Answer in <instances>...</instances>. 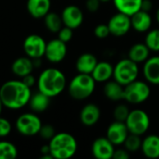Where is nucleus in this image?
Here are the masks:
<instances>
[{
  "mask_svg": "<svg viewBox=\"0 0 159 159\" xmlns=\"http://www.w3.org/2000/svg\"><path fill=\"white\" fill-rule=\"evenodd\" d=\"M32 96L31 88L20 80H8L0 88V98L4 104L10 110H19L29 103Z\"/></svg>",
  "mask_w": 159,
  "mask_h": 159,
  "instance_id": "1",
  "label": "nucleus"
},
{
  "mask_svg": "<svg viewBox=\"0 0 159 159\" xmlns=\"http://www.w3.org/2000/svg\"><path fill=\"white\" fill-rule=\"evenodd\" d=\"M37 89L50 98L60 95L66 88V77L57 68H47L38 76Z\"/></svg>",
  "mask_w": 159,
  "mask_h": 159,
  "instance_id": "2",
  "label": "nucleus"
},
{
  "mask_svg": "<svg viewBox=\"0 0 159 159\" xmlns=\"http://www.w3.org/2000/svg\"><path fill=\"white\" fill-rule=\"evenodd\" d=\"M50 154L54 159H69L77 151V142L75 138L67 132L56 133L49 141Z\"/></svg>",
  "mask_w": 159,
  "mask_h": 159,
  "instance_id": "3",
  "label": "nucleus"
},
{
  "mask_svg": "<svg viewBox=\"0 0 159 159\" xmlns=\"http://www.w3.org/2000/svg\"><path fill=\"white\" fill-rule=\"evenodd\" d=\"M96 88V81L88 74L78 73L68 85L69 95L76 101H82L89 98Z\"/></svg>",
  "mask_w": 159,
  "mask_h": 159,
  "instance_id": "4",
  "label": "nucleus"
},
{
  "mask_svg": "<svg viewBox=\"0 0 159 159\" xmlns=\"http://www.w3.org/2000/svg\"><path fill=\"white\" fill-rule=\"evenodd\" d=\"M138 63L129 58L122 59L114 66V79L124 87L138 79L139 76Z\"/></svg>",
  "mask_w": 159,
  "mask_h": 159,
  "instance_id": "5",
  "label": "nucleus"
},
{
  "mask_svg": "<svg viewBox=\"0 0 159 159\" xmlns=\"http://www.w3.org/2000/svg\"><path fill=\"white\" fill-rule=\"evenodd\" d=\"M151 95L148 82L136 79L124 87V100L130 104H140L146 102Z\"/></svg>",
  "mask_w": 159,
  "mask_h": 159,
  "instance_id": "6",
  "label": "nucleus"
},
{
  "mask_svg": "<svg viewBox=\"0 0 159 159\" xmlns=\"http://www.w3.org/2000/svg\"><path fill=\"white\" fill-rule=\"evenodd\" d=\"M125 123L129 133L143 136L148 131L151 122L150 117L145 111L142 109H134L130 110Z\"/></svg>",
  "mask_w": 159,
  "mask_h": 159,
  "instance_id": "7",
  "label": "nucleus"
},
{
  "mask_svg": "<svg viewBox=\"0 0 159 159\" xmlns=\"http://www.w3.org/2000/svg\"><path fill=\"white\" fill-rule=\"evenodd\" d=\"M17 131L24 136H34L38 134L42 122L34 113H24L20 115L15 123Z\"/></svg>",
  "mask_w": 159,
  "mask_h": 159,
  "instance_id": "8",
  "label": "nucleus"
},
{
  "mask_svg": "<svg viewBox=\"0 0 159 159\" xmlns=\"http://www.w3.org/2000/svg\"><path fill=\"white\" fill-rule=\"evenodd\" d=\"M47 42L38 34H30L23 41V50L31 59H38L45 56Z\"/></svg>",
  "mask_w": 159,
  "mask_h": 159,
  "instance_id": "9",
  "label": "nucleus"
},
{
  "mask_svg": "<svg viewBox=\"0 0 159 159\" xmlns=\"http://www.w3.org/2000/svg\"><path fill=\"white\" fill-rule=\"evenodd\" d=\"M107 25L112 35L116 37L124 36L131 29L130 17L121 12H117L109 19Z\"/></svg>",
  "mask_w": 159,
  "mask_h": 159,
  "instance_id": "10",
  "label": "nucleus"
},
{
  "mask_svg": "<svg viewBox=\"0 0 159 159\" xmlns=\"http://www.w3.org/2000/svg\"><path fill=\"white\" fill-rule=\"evenodd\" d=\"M67 55V45L59 38H54L47 43L45 57L52 63L62 61Z\"/></svg>",
  "mask_w": 159,
  "mask_h": 159,
  "instance_id": "11",
  "label": "nucleus"
},
{
  "mask_svg": "<svg viewBox=\"0 0 159 159\" xmlns=\"http://www.w3.org/2000/svg\"><path fill=\"white\" fill-rule=\"evenodd\" d=\"M64 26L73 30L79 28L84 21V13L81 8L75 5L65 7L61 14Z\"/></svg>",
  "mask_w": 159,
  "mask_h": 159,
  "instance_id": "12",
  "label": "nucleus"
},
{
  "mask_svg": "<svg viewBox=\"0 0 159 159\" xmlns=\"http://www.w3.org/2000/svg\"><path fill=\"white\" fill-rule=\"evenodd\" d=\"M129 131L126 126L125 122L116 121L111 123L106 130V137L107 139L115 145L119 146L122 145L127 139Z\"/></svg>",
  "mask_w": 159,
  "mask_h": 159,
  "instance_id": "13",
  "label": "nucleus"
},
{
  "mask_svg": "<svg viewBox=\"0 0 159 159\" xmlns=\"http://www.w3.org/2000/svg\"><path fill=\"white\" fill-rule=\"evenodd\" d=\"M115 150V145L107 139V137L97 138L91 145V153L97 159L113 158Z\"/></svg>",
  "mask_w": 159,
  "mask_h": 159,
  "instance_id": "14",
  "label": "nucleus"
},
{
  "mask_svg": "<svg viewBox=\"0 0 159 159\" xmlns=\"http://www.w3.org/2000/svg\"><path fill=\"white\" fill-rule=\"evenodd\" d=\"M143 73L146 82L151 85H159V56L149 57L144 62Z\"/></svg>",
  "mask_w": 159,
  "mask_h": 159,
  "instance_id": "15",
  "label": "nucleus"
},
{
  "mask_svg": "<svg viewBox=\"0 0 159 159\" xmlns=\"http://www.w3.org/2000/svg\"><path fill=\"white\" fill-rule=\"evenodd\" d=\"M101 114V109L97 104L87 103L80 112V121L84 126L92 127L99 122Z\"/></svg>",
  "mask_w": 159,
  "mask_h": 159,
  "instance_id": "16",
  "label": "nucleus"
},
{
  "mask_svg": "<svg viewBox=\"0 0 159 159\" xmlns=\"http://www.w3.org/2000/svg\"><path fill=\"white\" fill-rule=\"evenodd\" d=\"M131 28L138 33H147L152 26V17L149 12L139 10L130 16Z\"/></svg>",
  "mask_w": 159,
  "mask_h": 159,
  "instance_id": "17",
  "label": "nucleus"
},
{
  "mask_svg": "<svg viewBox=\"0 0 159 159\" xmlns=\"http://www.w3.org/2000/svg\"><path fill=\"white\" fill-rule=\"evenodd\" d=\"M27 11L34 19L44 18L51 7L50 0H27Z\"/></svg>",
  "mask_w": 159,
  "mask_h": 159,
  "instance_id": "18",
  "label": "nucleus"
},
{
  "mask_svg": "<svg viewBox=\"0 0 159 159\" xmlns=\"http://www.w3.org/2000/svg\"><path fill=\"white\" fill-rule=\"evenodd\" d=\"M141 151L147 158H159V136L151 134L146 136L142 142Z\"/></svg>",
  "mask_w": 159,
  "mask_h": 159,
  "instance_id": "19",
  "label": "nucleus"
},
{
  "mask_svg": "<svg viewBox=\"0 0 159 159\" xmlns=\"http://www.w3.org/2000/svg\"><path fill=\"white\" fill-rule=\"evenodd\" d=\"M98 63L96 56L92 53L86 52L81 54L75 61V69L80 74L91 75Z\"/></svg>",
  "mask_w": 159,
  "mask_h": 159,
  "instance_id": "20",
  "label": "nucleus"
},
{
  "mask_svg": "<svg viewBox=\"0 0 159 159\" xmlns=\"http://www.w3.org/2000/svg\"><path fill=\"white\" fill-rule=\"evenodd\" d=\"M114 75V66L105 61H98L97 65L95 66L93 72L91 73V76L94 80L100 83H105L109 81Z\"/></svg>",
  "mask_w": 159,
  "mask_h": 159,
  "instance_id": "21",
  "label": "nucleus"
},
{
  "mask_svg": "<svg viewBox=\"0 0 159 159\" xmlns=\"http://www.w3.org/2000/svg\"><path fill=\"white\" fill-rule=\"evenodd\" d=\"M34 68V66L33 63V60L28 56L16 59L11 65L12 73L19 77H23L29 74H32Z\"/></svg>",
  "mask_w": 159,
  "mask_h": 159,
  "instance_id": "22",
  "label": "nucleus"
},
{
  "mask_svg": "<svg viewBox=\"0 0 159 159\" xmlns=\"http://www.w3.org/2000/svg\"><path fill=\"white\" fill-rule=\"evenodd\" d=\"M103 94L112 102H120L124 100V86L115 79L109 80L103 86Z\"/></svg>",
  "mask_w": 159,
  "mask_h": 159,
  "instance_id": "23",
  "label": "nucleus"
},
{
  "mask_svg": "<svg viewBox=\"0 0 159 159\" xmlns=\"http://www.w3.org/2000/svg\"><path fill=\"white\" fill-rule=\"evenodd\" d=\"M151 50L145 43H136L130 47L128 52V58L136 63H143L150 57Z\"/></svg>",
  "mask_w": 159,
  "mask_h": 159,
  "instance_id": "24",
  "label": "nucleus"
},
{
  "mask_svg": "<svg viewBox=\"0 0 159 159\" xmlns=\"http://www.w3.org/2000/svg\"><path fill=\"white\" fill-rule=\"evenodd\" d=\"M142 2L143 0H113L117 12H121L129 17L141 10Z\"/></svg>",
  "mask_w": 159,
  "mask_h": 159,
  "instance_id": "25",
  "label": "nucleus"
},
{
  "mask_svg": "<svg viewBox=\"0 0 159 159\" xmlns=\"http://www.w3.org/2000/svg\"><path fill=\"white\" fill-rule=\"evenodd\" d=\"M50 97L38 90L36 93L32 94L28 104L34 113H42L48 108L50 104Z\"/></svg>",
  "mask_w": 159,
  "mask_h": 159,
  "instance_id": "26",
  "label": "nucleus"
},
{
  "mask_svg": "<svg viewBox=\"0 0 159 159\" xmlns=\"http://www.w3.org/2000/svg\"><path fill=\"white\" fill-rule=\"evenodd\" d=\"M44 21L47 29L51 33H58L63 26L61 16L55 12H48L44 17Z\"/></svg>",
  "mask_w": 159,
  "mask_h": 159,
  "instance_id": "27",
  "label": "nucleus"
},
{
  "mask_svg": "<svg viewBox=\"0 0 159 159\" xmlns=\"http://www.w3.org/2000/svg\"><path fill=\"white\" fill-rule=\"evenodd\" d=\"M17 157L18 150L12 143L0 141V159H15Z\"/></svg>",
  "mask_w": 159,
  "mask_h": 159,
  "instance_id": "28",
  "label": "nucleus"
},
{
  "mask_svg": "<svg viewBox=\"0 0 159 159\" xmlns=\"http://www.w3.org/2000/svg\"><path fill=\"white\" fill-rule=\"evenodd\" d=\"M145 45L151 51H159V28L150 29L145 35Z\"/></svg>",
  "mask_w": 159,
  "mask_h": 159,
  "instance_id": "29",
  "label": "nucleus"
},
{
  "mask_svg": "<svg viewBox=\"0 0 159 159\" xmlns=\"http://www.w3.org/2000/svg\"><path fill=\"white\" fill-rule=\"evenodd\" d=\"M142 142H143V140L141 139V136L129 133L123 144H124V147L129 153H135L138 150H141Z\"/></svg>",
  "mask_w": 159,
  "mask_h": 159,
  "instance_id": "30",
  "label": "nucleus"
},
{
  "mask_svg": "<svg viewBox=\"0 0 159 159\" xmlns=\"http://www.w3.org/2000/svg\"><path fill=\"white\" fill-rule=\"evenodd\" d=\"M129 112L130 110L126 103H119L115 107L113 111V116L116 121L125 122L126 119L128 118Z\"/></svg>",
  "mask_w": 159,
  "mask_h": 159,
  "instance_id": "31",
  "label": "nucleus"
},
{
  "mask_svg": "<svg viewBox=\"0 0 159 159\" xmlns=\"http://www.w3.org/2000/svg\"><path fill=\"white\" fill-rule=\"evenodd\" d=\"M38 134L40 135V137L42 139L50 141L56 133H55V129L53 126H51L49 124H46V125H42Z\"/></svg>",
  "mask_w": 159,
  "mask_h": 159,
  "instance_id": "32",
  "label": "nucleus"
},
{
  "mask_svg": "<svg viewBox=\"0 0 159 159\" xmlns=\"http://www.w3.org/2000/svg\"><path fill=\"white\" fill-rule=\"evenodd\" d=\"M94 34L99 39H104V38L108 37L111 34H110V30H109V27L107 24L100 23L95 27Z\"/></svg>",
  "mask_w": 159,
  "mask_h": 159,
  "instance_id": "33",
  "label": "nucleus"
},
{
  "mask_svg": "<svg viewBox=\"0 0 159 159\" xmlns=\"http://www.w3.org/2000/svg\"><path fill=\"white\" fill-rule=\"evenodd\" d=\"M73 35H74V33H73V29L67 27V26H62L61 29L58 32V38L60 40H61L62 42L64 43H68L72 40L73 38Z\"/></svg>",
  "mask_w": 159,
  "mask_h": 159,
  "instance_id": "34",
  "label": "nucleus"
},
{
  "mask_svg": "<svg viewBox=\"0 0 159 159\" xmlns=\"http://www.w3.org/2000/svg\"><path fill=\"white\" fill-rule=\"evenodd\" d=\"M12 129L10 122L0 116V137H7Z\"/></svg>",
  "mask_w": 159,
  "mask_h": 159,
  "instance_id": "35",
  "label": "nucleus"
},
{
  "mask_svg": "<svg viewBox=\"0 0 159 159\" xmlns=\"http://www.w3.org/2000/svg\"><path fill=\"white\" fill-rule=\"evenodd\" d=\"M101 3L100 0H86V7L89 12L95 13L99 10Z\"/></svg>",
  "mask_w": 159,
  "mask_h": 159,
  "instance_id": "36",
  "label": "nucleus"
},
{
  "mask_svg": "<svg viewBox=\"0 0 159 159\" xmlns=\"http://www.w3.org/2000/svg\"><path fill=\"white\" fill-rule=\"evenodd\" d=\"M130 157V153L124 147V148H119L116 149L114 153L113 158L115 159H128Z\"/></svg>",
  "mask_w": 159,
  "mask_h": 159,
  "instance_id": "37",
  "label": "nucleus"
},
{
  "mask_svg": "<svg viewBox=\"0 0 159 159\" xmlns=\"http://www.w3.org/2000/svg\"><path fill=\"white\" fill-rule=\"evenodd\" d=\"M21 81H22L26 86H28L29 88H32V87L34 86V84H35V82H36L37 80H35V77H34L32 74H29V75H27L21 77Z\"/></svg>",
  "mask_w": 159,
  "mask_h": 159,
  "instance_id": "38",
  "label": "nucleus"
},
{
  "mask_svg": "<svg viewBox=\"0 0 159 159\" xmlns=\"http://www.w3.org/2000/svg\"><path fill=\"white\" fill-rule=\"evenodd\" d=\"M153 8V2L151 0H143L141 9L146 12H150Z\"/></svg>",
  "mask_w": 159,
  "mask_h": 159,
  "instance_id": "39",
  "label": "nucleus"
},
{
  "mask_svg": "<svg viewBox=\"0 0 159 159\" xmlns=\"http://www.w3.org/2000/svg\"><path fill=\"white\" fill-rule=\"evenodd\" d=\"M41 154L42 155H47V154H50V150H49V145H45L41 148Z\"/></svg>",
  "mask_w": 159,
  "mask_h": 159,
  "instance_id": "40",
  "label": "nucleus"
},
{
  "mask_svg": "<svg viewBox=\"0 0 159 159\" xmlns=\"http://www.w3.org/2000/svg\"><path fill=\"white\" fill-rule=\"evenodd\" d=\"M156 19H157V23L159 24V7L157 8V12H156Z\"/></svg>",
  "mask_w": 159,
  "mask_h": 159,
  "instance_id": "41",
  "label": "nucleus"
},
{
  "mask_svg": "<svg viewBox=\"0 0 159 159\" xmlns=\"http://www.w3.org/2000/svg\"><path fill=\"white\" fill-rule=\"evenodd\" d=\"M3 107H4V104H3V102H2V100H1V98H0V116H1V113H2Z\"/></svg>",
  "mask_w": 159,
  "mask_h": 159,
  "instance_id": "42",
  "label": "nucleus"
},
{
  "mask_svg": "<svg viewBox=\"0 0 159 159\" xmlns=\"http://www.w3.org/2000/svg\"><path fill=\"white\" fill-rule=\"evenodd\" d=\"M102 3H107V2H110V1H113V0H100Z\"/></svg>",
  "mask_w": 159,
  "mask_h": 159,
  "instance_id": "43",
  "label": "nucleus"
}]
</instances>
